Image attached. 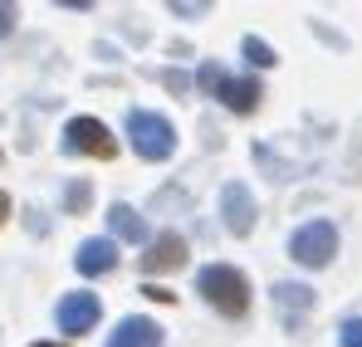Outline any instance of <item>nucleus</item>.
I'll list each match as a JSON object with an SVG mask.
<instances>
[{
    "label": "nucleus",
    "instance_id": "nucleus-17",
    "mask_svg": "<svg viewBox=\"0 0 362 347\" xmlns=\"http://www.w3.org/2000/svg\"><path fill=\"white\" fill-rule=\"evenodd\" d=\"M15 30V5H0V40Z\"/></svg>",
    "mask_w": 362,
    "mask_h": 347
},
{
    "label": "nucleus",
    "instance_id": "nucleus-11",
    "mask_svg": "<svg viewBox=\"0 0 362 347\" xmlns=\"http://www.w3.org/2000/svg\"><path fill=\"white\" fill-rule=\"evenodd\" d=\"M108 225H113V235L127 240V245H142V240H147V220H142L132 206H113V211H108Z\"/></svg>",
    "mask_w": 362,
    "mask_h": 347
},
{
    "label": "nucleus",
    "instance_id": "nucleus-6",
    "mask_svg": "<svg viewBox=\"0 0 362 347\" xmlns=\"http://www.w3.org/2000/svg\"><path fill=\"white\" fill-rule=\"evenodd\" d=\"M221 211H226V230L230 235H250L255 230V196H250V186L230 181V186L221 191Z\"/></svg>",
    "mask_w": 362,
    "mask_h": 347
},
{
    "label": "nucleus",
    "instance_id": "nucleus-19",
    "mask_svg": "<svg viewBox=\"0 0 362 347\" xmlns=\"http://www.w3.org/2000/svg\"><path fill=\"white\" fill-rule=\"evenodd\" d=\"M35 347H64V343H35Z\"/></svg>",
    "mask_w": 362,
    "mask_h": 347
},
{
    "label": "nucleus",
    "instance_id": "nucleus-18",
    "mask_svg": "<svg viewBox=\"0 0 362 347\" xmlns=\"http://www.w3.org/2000/svg\"><path fill=\"white\" fill-rule=\"evenodd\" d=\"M5 216H10V196L0 191V225H5Z\"/></svg>",
    "mask_w": 362,
    "mask_h": 347
},
{
    "label": "nucleus",
    "instance_id": "nucleus-7",
    "mask_svg": "<svg viewBox=\"0 0 362 347\" xmlns=\"http://www.w3.org/2000/svg\"><path fill=\"white\" fill-rule=\"evenodd\" d=\"M186 264V240L181 235H157L152 245H147V254H142V274H172Z\"/></svg>",
    "mask_w": 362,
    "mask_h": 347
},
{
    "label": "nucleus",
    "instance_id": "nucleus-16",
    "mask_svg": "<svg viewBox=\"0 0 362 347\" xmlns=\"http://www.w3.org/2000/svg\"><path fill=\"white\" fill-rule=\"evenodd\" d=\"M88 196H93V191H88V181H78V186H69V196H64V201H69V211H83V206H88Z\"/></svg>",
    "mask_w": 362,
    "mask_h": 347
},
{
    "label": "nucleus",
    "instance_id": "nucleus-4",
    "mask_svg": "<svg viewBox=\"0 0 362 347\" xmlns=\"http://www.w3.org/2000/svg\"><path fill=\"white\" fill-rule=\"evenodd\" d=\"M64 152H83V157L108 162V157H118V137H113L98 117H74V122L64 127Z\"/></svg>",
    "mask_w": 362,
    "mask_h": 347
},
{
    "label": "nucleus",
    "instance_id": "nucleus-9",
    "mask_svg": "<svg viewBox=\"0 0 362 347\" xmlns=\"http://www.w3.org/2000/svg\"><path fill=\"white\" fill-rule=\"evenodd\" d=\"M108 347H162V328L152 318H122Z\"/></svg>",
    "mask_w": 362,
    "mask_h": 347
},
{
    "label": "nucleus",
    "instance_id": "nucleus-3",
    "mask_svg": "<svg viewBox=\"0 0 362 347\" xmlns=\"http://www.w3.org/2000/svg\"><path fill=\"white\" fill-rule=\"evenodd\" d=\"M289 254L299 259L303 269H323V264L338 254V230H333L328 220H308V225H299V230H294Z\"/></svg>",
    "mask_w": 362,
    "mask_h": 347
},
{
    "label": "nucleus",
    "instance_id": "nucleus-14",
    "mask_svg": "<svg viewBox=\"0 0 362 347\" xmlns=\"http://www.w3.org/2000/svg\"><path fill=\"white\" fill-rule=\"evenodd\" d=\"M338 347H362V318H348L338 328Z\"/></svg>",
    "mask_w": 362,
    "mask_h": 347
},
{
    "label": "nucleus",
    "instance_id": "nucleus-10",
    "mask_svg": "<svg viewBox=\"0 0 362 347\" xmlns=\"http://www.w3.org/2000/svg\"><path fill=\"white\" fill-rule=\"evenodd\" d=\"M216 98H221L230 113H255V103L264 98V88H259L255 78H226V83L216 88Z\"/></svg>",
    "mask_w": 362,
    "mask_h": 347
},
{
    "label": "nucleus",
    "instance_id": "nucleus-15",
    "mask_svg": "<svg viewBox=\"0 0 362 347\" xmlns=\"http://www.w3.org/2000/svg\"><path fill=\"white\" fill-rule=\"evenodd\" d=\"M221 83H226V73H221V64H201V88H206V93H216Z\"/></svg>",
    "mask_w": 362,
    "mask_h": 347
},
{
    "label": "nucleus",
    "instance_id": "nucleus-5",
    "mask_svg": "<svg viewBox=\"0 0 362 347\" xmlns=\"http://www.w3.org/2000/svg\"><path fill=\"white\" fill-rule=\"evenodd\" d=\"M59 333H69V338H78V333H88L98 318H103V303L93 298V293H69L59 303Z\"/></svg>",
    "mask_w": 362,
    "mask_h": 347
},
{
    "label": "nucleus",
    "instance_id": "nucleus-2",
    "mask_svg": "<svg viewBox=\"0 0 362 347\" xmlns=\"http://www.w3.org/2000/svg\"><path fill=\"white\" fill-rule=\"evenodd\" d=\"M127 137H132V152H137L142 162H167V157L177 152L172 122L157 117V113H132L127 117Z\"/></svg>",
    "mask_w": 362,
    "mask_h": 347
},
{
    "label": "nucleus",
    "instance_id": "nucleus-12",
    "mask_svg": "<svg viewBox=\"0 0 362 347\" xmlns=\"http://www.w3.org/2000/svg\"><path fill=\"white\" fill-rule=\"evenodd\" d=\"M274 303H279L284 313H308V308H313V289H303V284H279V289H274Z\"/></svg>",
    "mask_w": 362,
    "mask_h": 347
},
{
    "label": "nucleus",
    "instance_id": "nucleus-1",
    "mask_svg": "<svg viewBox=\"0 0 362 347\" xmlns=\"http://www.w3.org/2000/svg\"><path fill=\"white\" fill-rule=\"evenodd\" d=\"M196 293H206V303L216 313H226V318H240L245 308H250V284H245L240 269H230V264H206L196 274Z\"/></svg>",
    "mask_w": 362,
    "mask_h": 347
},
{
    "label": "nucleus",
    "instance_id": "nucleus-8",
    "mask_svg": "<svg viewBox=\"0 0 362 347\" xmlns=\"http://www.w3.org/2000/svg\"><path fill=\"white\" fill-rule=\"evenodd\" d=\"M74 264H78V274H88V279L118 269V240H83L78 254H74Z\"/></svg>",
    "mask_w": 362,
    "mask_h": 347
},
{
    "label": "nucleus",
    "instance_id": "nucleus-13",
    "mask_svg": "<svg viewBox=\"0 0 362 347\" xmlns=\"http://www.w3.org/2000/svg\"><path fill=\"white\" fill-rule=\"evenodd\" d=\"M245 59H250L255 69H274V49H269L264 40H255V35L245 40Z\"/></svg>",
    "mask_w": 362,
    "mask_h": 347
}]
</instances>
